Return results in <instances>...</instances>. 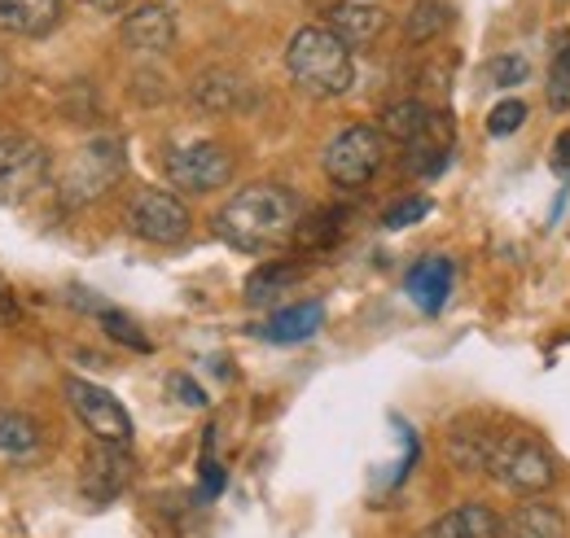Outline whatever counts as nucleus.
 Wrapping results in <instances>:
<instances>
[{
  "label": "nucleus",
  "mask_w": 570,
  "mask_h": 538,
  "mask_svg": "<svg viewBox=\"0 0 570 538\" xmlns=\"http://www.w3.org/2000/svg\"><path fill=\"white\" fill-rule=\"evenodd\" d=\"M0 316H13V307H9V298H4V289H0Z\"/></svg>",
  "instance_id": "34"
},
{
  "label": "nucleus",
  "mask_w": 570,
  "mask_h": 538,
  "mask_svg": "<svg viewBox=\"0 0 570 538\" xmlns=\"http://www.w3.org/2000/svg\"><path fill=\"white\" fill-rule=\"evenodd\" d=\"M40 447H45V425L31 411L0 407V456L22 460V456H36Z\"/></svg>",
  "instance_id": "20"
},
{
  "label": "nucleus",
  "mask_w": 570,
  "mask_h": 538,
  "mask_svg": "<svg viewBox=\"0 0 570 538\" xmlns=\"http://www.w3.org/2000/svg\"><path fill=\"white\" fill-rule=\"evenodd\" d=\"M298 276H303L298 263L273 259V263H264V268H255L250 276H246V298H250V302H273V298L285 293L289 285H298Z\"/></svg>",
  "instance_id": "23"
},
{
  "label": "nucleus",
  "mask_w": 570,
  "mask_h": 538,
  "mask_svg": "<svg viewBox=\"0 0 570 538\" xmlns=\"http://www.w3.org/2000/svg\"><path fill=\"white\" fill-rule=\"evenodd\" d=\"M124 176V140L115 136H97L83 149H75V158L62 171V202L67 206H88L106 198Z\"/></svg>",
  "instance_id": "4"
},
{
  "label": "nucleus",
  "mask_w": 570,
  "mask_h": 538,
  "mask_svg": "<svg viewBox=\"0 0 570 538\" xmlns=\"http://www.w3.org/2000/svg\"><path fill=\"white\" fill-rule=\"evenodd\" d=\"M167 390L176 395V404L185 407H207V390L194 381V377H185V372H176V377H167Z\"/></svg>",
  "instance_id": "29"
},
{
  "label": "nucleus",
  "mask_w": 570,
  "mask_h": 538,
  "mask_svg": "<svg viewBox=\"0 0 570 538\" xmlns=\"http://www.w3.org/2000/svg\"><path fill=\"white\" fill-rule=\"evenodd\" d=\"M417 538H500V517L488 504L465 499V504H456L452 512L434 517Z\"/></svg>",
  "instance_id": "17"
},
{
  "label": "nucleus",
  "mask_w": 570,
  "mask_h": 538,
  "mask_svg": "<svg viewBox=\"0 0 570 538\" xmlns=\"http://www.w3.org/2000/svg\"><path fill=\"white\" fill-rule=\"evenodd\" d=\"M386 162V136L368 123H352L334 136L321 153V167L330 176V185L338 189H364Z\"/></svg>",
  "instance_id": "5"
},
{
  "label": "nucleus",
  "mask_w": 570,
  "mask_h": 538,
  "mask_svg": "<svg viewBox=\"0 0 570 538\" xmlns=\"http://www.w3.org/2000/svg\"><path fill=\"white\" fill-rule=\"evenodd\" d=\"M62 395H67L71 411L79 416V425H83L97 442H106V447H132V434H137V429H132V416H128V407L119 404L106 386L83 381V377H67Z\"/></svg>",
  "instance_id": "6"
},
{
  "label": "nucleus",
  "mask_w": 570,
  "mask_h": 538,
  "mask_svg": "<svg viewBox=\"0 0 570 538\" xmlns=\"http://www.w3.org/2000/svg\"><path fill=\"white\" fill-rule=\"evenodd\" d=\"M448 456L456 469L488 472L500 490L535 499L558 481V456L531 434H500V429H456L448 438Z\"/></svg>",
  "instance_id": "1"
},
{
  "label": "nucleus",
  "mask_w": 570,
  "mask_h": 538,
  "mask_svg": "<svg viewBox=\"0 0 570 538\" xmlns=\"http://www.w3.org/2000/svg\"><path fill=\"white\" fill-rule=\"evenodd\" d=\"M448 22H452V4L448 0H413L409 18H404V40L409 44H430Z\"/></svg>",
  "instance_id": "22"
},
{
  "label": "nucleus",
  "mask_w": 570,
  "mask_h": 538,
  "mask_svg": "<svg viewBox=\"0 0 570 538\" xmlns=\"http://www.w3.org/2000/svg\"><path fill=\"white\" fill-rule=\"evenodd\" d=\"M285 70L298 92L321 101H334L356 83V58L330 27H298L285 44Z\"/></svg>",
  "instance_id": "3"
},
{
  "label": "nucleus",
  "mask_w": 570,
  "mask_h": 538,
  "mask_svg": "<svg viewBox=\"0 0 570 538\" xmlns=\"http://www.w3.org/2000/svg\"><path fill=\"white\" fill-rule=\"evenodd\" d=\"M83 4H92L97 13H124L132 0H83Z\"/></svg>",
  "instance_id": "33"
},
{
  "label": "nucleus",
  "mask_w": 570,
  "mask_h": 538,
  "mask_svg": "<svg viewBox=\"0 0 570 538\" xmlns=\"http://www.w3.org/2000/svg\"><path fill=\"white\" fill-rule=\"evenodd\" d=\"M128 481H132V456H128V447L97 442V451L83 465V495L97 499V504H110L115 495L128 490Z\"/></svg>",
  "instance_id": "13"
},
{
  "label": "nucleus",
  "mask_w": 570,
  "mask_h": 538,
  "mask_svg": "<svg viewBox=\"0 0 570 538\" xmlns=\"http://www.w3.org/2000/svg\"><path fill=\"white\" fill-rule=\"evenodd\" d=\"M49 176V153L22 132H0V202H27Z\"/></svg>",
  "instance_id": "9"
},
{
  "label": "nucleus",
  "mask_w": 570,
  "mask_h": 538,
  "mask_svg": "<svg viewBox=\"0 0 570 538\" xmlns=\"http://www.w3.org/2000/svg\"><path fill=\"white\" fill-rule=\"evenodd\" d=\"M338 237H343V210H312V215H303L294 246L307 255H325L338 246Z\"/></svg>",
  "instance_id": "21"
},
{
  "label": "nucleus",
  "mask_w": 570,
  "mask_h": 538,
  "mask_svg": "<svg viewBox=\"0 0 570 538\" xmlns=\"http://www.w3.org/2000/svg\"><path fill=\"white\" fill-rule=\"evenodd\" d=\"M452 280H456L452 259H443V255H426V259H417V263L409 268L404 289H409V298H413L426 316H439V311L448 307V298H452Z\"/></svg>",
  "instance_id": "14"
},
{
  "label": "nucleus",
  "mask_w": 570,
  "mask_h": 538,
  "mask_svg": "<svg viewBox=\"0 0 570 538\" xmlns=\"http://www.w3.org/2000/svg\"><path fill=\"white\" fill-rule=\"evenodd\" d=\"M522 123H527V101H518V97H504L488 114V132L492 136H513Z\"/></svg>",
  "instance_id": "27"
},
{
  "label": "nucleus",
  "mask_w": 570,
  "mask_h": 538,
  "mask_svg": "<svg viewBox=\"0 0 570 538\" xmlns=\"http://www.w3.org/2000/svg\"><path fill=\"white\" fill-rule=\"evenodd\" d=\"M194 228L189 206L167 189H141L128 206V232L145 246H180Z\"/></svg>",
  "instance_id": "7"
},
{
  "label": "nucleus",
  "mask_w": 570,
  "mask_h": 538,
  "mask_svg": "<svg viewBox=\"0 0 570 538\" xmlns=\"http://www.w3.org/2000/svg\"><path fill=\"white\" fill-rule=\"evenodd\" d=\"M250 101H255L250 83L228 67L203 70V74L189 83V106H194L198 114H215V119H219V114H242V110H250Z\"/></svg>",
  "instance_id": "10"
},
{
  "label": "nucleus",
  "mask_w": 570,
  "mask_h": 538,
  "mask_svg": "<svg viewBox=\"0 0 570 538\" xmlns=\"http://www.w3.org/2000/svg\"><path fill=\"white\" fill-rule=\"evenodd\" d=\"M377 132L404 149H417V145H439L434 136L443 132V114H434L426 101L417 97H404V101H391L382 114H377Z\"/></svg>",
  "instance_id": "11"
},
{
  "label": "nucleus",
  "mask_w": 570,
  "mask_h": 538,
  "mask_svg": "<svg viewBox=\"0 0 570 538\" xmlns=\"http://www.w3.org/2000/svg\"><path fill=\"white\" fill-rule=\"evenodd\" d=\"M553 167L570 176V132H562L558 136V145H553Z\"/></svg>",
  "instance_id": "32"
},
{
  "label": "nucleus",
  "mask_w": 570,
  "mask_h": 538,
  "mask_svg": "<svg viewBox=\"0 0 570 538\" xmlns=\"http://www.w3.org/2000/svg\"><path fill=\"white\" fill-rule=\"evenodd\" d=\"M549 110L553 114L570 110V40H562V49L549 62Z\"/></svg>",
  "instance_id": "24"
},
{
  "label": "nucleus",
  "mask_w": 570,
  "mask_h": 538,
  "mask_svg": "<svg viewBox=\"0 0 570 538\" xmlns=\"http://www.w3.org/2000/svg\"><path fill=\"white\" fill-rule=\"evenodd\" d=\"M163 171H167L171 189H180V193H215L233 180V153L219 140H194V145L171 149Z\"/></svg>",
  "instance_id": "8"
},
{
  "label": "nucleus",
  "mask_w": 570,
  "mask_h": 538,
  "mask_svg": "<svg viewBox=\"0 0 570 538\" xmlns=\"http://www.w3.org/2000/svg\"><path fill=\"white\" fill-rule=\"evenodd\" d=\"M0 74H4V67H0Z\"/></svg>",
  "instance_id": "35"
},
{
  "label": "nucleus",
  "mask_w": 570,
  "mask_h": 538,
  "mask_svg": "<svg viewBox=\"0 0 570 538\" xmlns=\"http://www.w3.org/2000/svg\"><path fill=\"white\" fill-rule=\"evenodd\" d=\"M224 490V469L212 456V438H207V456H203V499H215Z\"/></svg>",
  "instance_id": "31"
},
{
  "label": "nucleus",
  "mask_w": 570,
  "mask_h": 538,
  "mask_svg": "<svg viewBox=\"0 0 570 538\" xmlns=\"http://www.w3.org/2000/svg\"><path fill=\"white\" fill-rule=\"evenodd\" d=\"M303 198L285 185H250L215 210V232L242 255H273L294 241L303 223Z\"/></svg>",
  "instance_id": "2"
},
{
  "label": "nucleus",
  "mask_w": 570,
  "mask_h": 538,
  "mask_svg": "<svg viewBox=\"0 0 570 538\" xmlns=\"http://www.w3.org/2000/svg\"><path fill=\"white\" fill-rule=\"evenodd\" d=\"M527 74H531V67H527V58H518V53H500V58H492V62L483 67V79H488L492 88H518V83H527Z\"/></svg>",
  "instance_id": "25"
},
{
  "label": "nucleus",
  "mask_w": 570,
  "mask_h": 538,
  "mask_svg": "<svg viewBox=\"0 0 570 538\" xmlns=\"http://www.w3.org/2000/svg\"><path fill=\"white\" fill-rule=\"evenodd\" d=\"M347 49L360 44H373L382 31H386V9L382 4H364V0H338L330 9V22H325Z\"/></svg>",
  "instance_id": "16"
},
{
  "label": "nucleus",
  "mask_w": 570,
  "mask_h": 538,
  "mask_svg": "<svg viewBox=\"0 0 570 538\" xmlns=\"http://www.w3.org/2000/svg\"><path fill=\"white\" fill-rule=\"evenodd\" d=\"M67 18V0H0V36H49Z\"/></svg>",
  "instance_id": "15"
},
{
  "label": "nucleus",
  "mask_w": 570,
  "mask_h": 538,
  "mask_svg": "<svg viewBox=\"0 0 570 538\" xmlns=\"http://www.w3.org/2000/svg\"><path fill=\"white\" fill-rule=\"evenodd\" d=\"M124 44L145 58H163L176 49V13L167 4H141L124 18Z\"/></svg>",
  "instance_id": "12"
},
{
  "label": "nucleus",
  "mask_w": 570,
  "mask_h": 538,
  "mask_svg": "<svg viewBox=\"0 0 570 538\" xmlns=\"http://www.w3.org/2000/svg\"><path fill=\"white\" fill-rule=\"evenodd\" d=\"M321 325H325V307L321 302H294L277 316H268L255 333L264 341H277V346H294V341H307V337L321 333Z\"/></svg>",
  "instance_id": "19"
},
{
  "label": "nucleus",
  "mask_w": 570,
  "mask_h": 538,
  "mask_svg": "<svg viewBox=\"0 0 570 538\" xmlns=\"http://www.w3.org/2000/svg\"><path fill=\"white\" fill-rule=\"evenodd\" d=\"M500 538H570L567 530V512L553 508V504H518L504 521H500Z\"/></svg>",
  "instance_id": "18"
},
{
  "label": "nucleus",
  "mask_w": 570,
  "mask_h": 538,
  "mask_svg": "<svg viewBox=\"0 0 570 538\" xmlns=\"http://www.w3.org/2000/svg\"><path fill=\"white\" fill-rule=\"evenodd\" d=\"M132 92H137V101L154 106V101H163V97H167V83H163V74H154V70H137Z\"/></svg>",
  "instance_id": "30"
},
{
  "label": "nucleus",
  "mask_w": 570,
  "mask_h": 538,
  "mask_svg": "<svg viewBox=\"0 0 570 538\" xmlns=\"http://www.w3.org/2000/svg\"><path fill=\"white\" fill-rule=\"evenodd\" d=\"M97 320H101V329L115 337V341H124V346H132V350H141V355L149 350V337H145L141 329H137V325L124 316V311H110V307H101V311H97Z\"/></svg>",
  "instance_id": "26"
},
{
  "label": "nucleus",
  "mask_w": 570,
  "mask_h": 538,
  "mask_svg": "<svg viewBox=\"0 0 570 538\" xmlns=\"http://www.w3.org/2000/svg\"><path fill=\"white\" fill-rule=\"evenodd\" d=\"M430 215V198H404V202H395L386 215H382V223L391 228V232H400V228H413V223H422Z\"/></svg>",
  "instance_id": "28"
}]
</instances>
